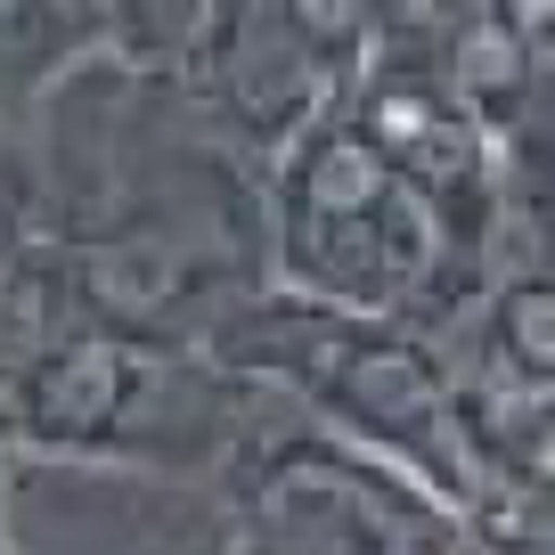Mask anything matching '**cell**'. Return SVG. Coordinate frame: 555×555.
<instances>
[{
    "mask_svg": "<svg viewBox=\"0 0 555 555\" xmlns=\"http://www.w3.org/2000/svg\"><path fill=\"white\" fill-rule=\"evenodd\" d=\"M237 434V384L189 344L57 327L0 295V457L122 482H212Z\"/></svg>",
    "mask_w": 555,
    "mask_h": 555,
    "instance_id": "6da1fadb",
    "label": "cell"
},
{
    "mask_svg": "<svg viewBox=\"0 0 555 555\" xmlns=\"http://www.w3.org/2000/svg\"><path fill=\"white\" fill-rule=\"evenodd\" d=\"M205 360L229 384L302 416L311 434L409 474L416 490H434L457 515L482 506L474 457L450 416V384H441V360H434V335L409 327V319H351V311H319V302L261 286V295L229 302L212 319Z\"/></svg>",
    "mask_w": 555,
    "mask_h": 555,
    "instance_id": "7a4b0ae2",
    "label": "cell"
},
{
    "mask_svg": "<svg viewBox=\"0 0 555 555\" xmlns=\"http://www.w3.org/2000/svg\"><path fill=\"white\" fill-rule=\"evenodd\" d=\"M261 286L319 311L409 327H425L434 311V237L384 147L344 106H327L261 172Z\"/></svg>",
    "mask_w": 555,
    "mask_h": 555,
    "instance_id": "3957f363",
    "label": "cell"
},
{
    "mask_svg": "<svg viewBox=\"0 0 555 555\" xmlns=\"http://www.w3.org/2000/svg\"><path fill=\"white\" fill-rule=\"evenodd\" d=\"M237 555H482L474 522L409 474L311 434L237 384V434L212 474Z\"/></svg>",
    "mask_w": 555,
    "mask_h": 555,
    "instance_id": "277c9868",
    "label": "cell"
},
{
    "mask_svg": "<svg viewBox=\"0 0 555 555\" xmlns=\"http://www.w3.org/2000/svg\"><path fill=\"white\" fill-rule=\"evenodd\" d=\"M164 90L237 172L261 180L335 106L311 0H196L189 50Z\"/></svg>",
    "mask_w": 555,
    "mask_h": 555,
    "instance_id": "5b68a950",
    "label": "cell"
},
{
    "mask_svg": "<svg viewBox=\"0 0 555 555\" xmlns=\"http://www.w3.org/2000/svg\"><path fill=\"white\" fill-rule=\"evenodd\" d=\"M416 34L450 106L499 147L506 172H547L555 9L547 0H425Z\"/></svg>",
    "mask_w": 555,
    "mask_h": 555,
    "instance_id": "8992f818",
    "label": "cell"
},
{
    "mask_svg": "<svg viewBox=\"0 0 555 555\" xmlns=\"http://www.w3.org/2000/svg\"><path fill=\"white\" fill-rule=\"evenodd\" d=\"M41 237V180H34V147L25 131H0V295L17 286L25 254Z\"/></svg>",
    "mask_w": 555,
    "mask_h": 555,
    "instance_id": "52a82bcc",
    "label": "cell"
},
{
    "mask_svg": "<svg viewBox=\"0 0 555 555\" xmlns=\"http://www.w3.org/2000/svg\"><path fill=\"white\" fill-rule=\"evenodd\" d=\"M0 555H17V531H9V515H0Z\"/></svg>",
    "mask_w": 555,
    "mask_h": 555,
    "instance_id": "ba28073f",
    "label": "cell"
},
{
    "mask_svg": "<svg viewBox=\"0 0 555 555\" xmlns=\"http://www.w3.org/2000/svg\"><path fill=\"white\" fill-rule=\"evenodd\" d=\"M0 474H9V457H0Z\"/></svg>",
    "mask_w": 555,
    "mask_h": 555,
    "instance_id": "9c48e42d",
    "label": "cell"
},
{
    "mask_svg": "<svg viewBox=\"0 0 555 555\" xmlns=\"http://www.w3.org/2000/svg\"><path fill=\"white\" fill-rule=\"evenodd\" d=\"M229 555H237V547H229Z\"/></svg>",
    "mask_w": 555,
    "mask_h": 555,
    "instance_id": "30bf717a",
    "label": "cell"
}]
</instances>
